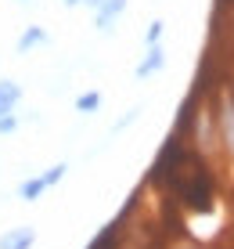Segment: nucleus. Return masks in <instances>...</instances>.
<instances>
[{"instance_id":"1","label":"nucleus","mask_w":234,"mask_h":249,"mask_svg":"<svg viewBox=\"0 0 234 249\" xmlns=\"http://www.w3.org/2000/svg\"><path fill=\"white\" fill-rule=\"evenodd\" d=\"M209 105H213V123H216V144H220V159L234 170V94H231L227 83L213 90Z\"/></svg>"},{"instance_id":"2","label":"nucleus","mask_w":234,"mask_h":249,"mask_svg":"<svg viewBox=\"0 0 234 249\" xmlns=\"http://www.w3.org/2000/svg\"><path fill=\"white\" fill-rule=\"evenodd\" d=\"M187 137H191V148L202 156L205 162L220 159V144H216V123H213V105L202 101L191 116V126H187Z\"/></svg>"},{"instance_id":"3","label":"nucleus","mask_w":234,"mask_h":249,"mask_svg":"<svg viewBox=\"0 0 234 249\" xmlns=\"http://www.w3.org/2000/svg\"><path fill=\"white\" fill-rule=\"evenodd\" d=\"M126 7H130V0H105V4L94 11V29L105 33V36H112L116 25H119V18L126 15Z\"/></svg>"},{"instance_id":"4","label":"nucleus","mask_w":234,"mask_h":249,"mask_svg":"<svg viewBox=\"0 0 234 249\" xmlns=\"http://www.w3.org/2000/svg\"><path fill=\"white\" fill-rule=\"evenodd\" d=\"M162 69H166V47H162V44H148L144 58L134 65V76H137V80H151V76H159Z\"/></svg>"},{"instance_id":"5","label":"nucleus","mask_w":234,"mask_h":249,"mask_svg":"<svg viewBox=\"0 0 234 249\" xmlns=\"http://www.w3.org/2000/svg\"><path fill=\"white\" fill-rule=\"evenodd\" d=\"M36 246V228L33 224H18V228H7L0 235V249H33Z\"/></svg>"},{"instance_id":"6","label":"nucleus","mask_w":234,"mask_h":249,"mask_svg":"<svg viewBox=\"0 0 234 249\" xmlns=\"http://www.w3.org/2000/svg\"><path fill=\"white\" fill-rule=\"evenodd\" d=\"M47 44H50V33L43 29V25H25V29L18 33L15 51H18V54H33L36 47H47Z\"/></svg>"},{"instance_id":"7","label":"nucleus","mask_w":234,"mask_h":249,"mask_svg":"<svg viewBox=\"0 0 234 249\" xmlns=\"http://www.w3.org/2000/svg\"><path fill=\"white\" fill-rule=\"evenodd\" d=\"M22 105V83L18 80H0V116L15 112Z\"/></svg>"},{"instance_id":"8","label":"nucleus","mask_w":234,"mask_h":249,"mask_svg":"<svg viewBox=\"0 0 234 249\" xmlns=\"http://www.w3.org/2000/svg\"><path fill=\"white\" fill-rule=\"evenodd\" d=\"M50 188H47V181H43V174H36V177H25V181L18 184V199L22 202H36V199H43Z\"/></svg>"},{"instance_id":"9","label":"nucleus","mask_w":234,"mask_h":249,"mask_svg":"<svg viewBox=\"0 0 234 249\" xmlns=\"http://www.w3.org/2000/svg\"><path fill=\"white\" fill-rule=\"evenodd\" d=\"M101 101H105L101 90H83V94H76V112L80 116H94L101 108Z\"/></svg>"},{"instance_id":"10","label":"nucleus","mask_w":234,"mask_h":249,"mask_svg":"<svg viewBox=\"0 0 234 249\" xmlns=\"http://www.w3.org/2000/svg\"><path fill=\"white\" fill-rule=\"evenodd\" d=\"M141 112H144V101H137L134 108H126V116H119L116 123H112V137H116V134H123L126 126H134L137 119H141Z\"/></svg>"},{"instance_id":"11","label":"nucleus","mask_w":234,"mask_h":249,"mask_svg":"<svg viewBox=\"0 0 234 249\" xmlns=\"http://www.w3.org/2000/svg\"><path fill=\"white\" fill-rule=\"evenodd\" d=\"M162 36H166V22H162V18H151L148 29H144V47H148V44H162Z\"/></svg>"},{"instance_id":"12","label":"nucleus","mask_w":234,"mask_h":249,"mask_svg":"<svg viewBox=\"0 0 234 249\" xmlns=\"http://www.w3.org/2000/svg\"><path fill=\"white\" fill-rule=\"evenodd\" d=\"M65 174H68V162H54V166L43 170V181H47V188H58L65 181Z\"/></svg>"},{"instance_id":"13","label":"nucleus","mask_w":234,"mask_h":249,"mask_svg":"<svg viewBox=\"0 0 234 249\" xmlns=\"http://www.w3.org/2000/svg\"><path fill=\"white\" fill-rule=\"evenodd\" d=\"M18 126H22V119H18V108H15V112H7V116H0V137L15 134Z\"/></svg>"},{"instance_id":"14","label":"nucleus","mask_w":234,"mask_h":249,"mask_svg":"<svg viewBox=\"0 0 234 249\" xmlns=\"http://www.w3.org/2000/svg\"><path fill=\"white\" fill-rule=\"evenodd\" d=\"M166 249H202V246H198L195 238H169Z\"/></svg>"},{"instance_id":"15","label":"nucleus","mask_w":234,"mask_h":249,"mask_svg":"<svg viewBox=\"0 0 234 249\" xmlns=\"http://www.w3.org/2000/svg\"><path fill=\"white\" fill-rule=\"evenodd\" d=\"M101 4H105V0H83V7H90V11H98Z\"/></svg>"},{"instance_id":"16","label":"nucleus","mask_w":234,"mask_h":249,"mask_svg":"<svg viewBox=\"0 0 234 249\" xmlns=\"http://www.w3.org/2000/svg\"><path fill=\"white\" fill-rule=\"evenodd\" d=\"M62 7H83V0H62Z\"/></svg>"},{"instance_id":"17","label":"nucleus","mask_w":234,"mask_h":249,"mask_svg":"<svg viewBox=\"0 0 234 249\" xmlns=\"http://www.w3.org/2000/svg\"><path fill=\"white\" fill-rule=\"evenodd\" d=\"M227 87H231V94H234V69H231V80H227Z\"/></svg>"},{"instance_id":"18","label":"nucleus","mask_w":234,"mask_h":249,"mask_svg":"<svg viewBox=\"0 0 234 249\" xmlns=\"http://www.w3.org/2000/svg\"><path fill=\"white\" fill-rule=\"evenodd\" d=\"M18 4H29V0H18Z\"/></svg>"}]
</instances>
